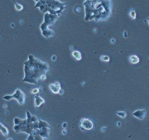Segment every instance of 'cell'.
Segmentation results:
<instances>
[{
  "instance_id": "cell-8",
  "label": "cell",
  "mask_w": 149,
  "mask_h": 140,
  "mask_svg": "<svg viewBox=\"0 0 149 140\" xmlns=\"http://www.w3.org/2000/svg\"><path fill=\"white\" fill-rule=\"evenodd\" d=\"M132 115L138 119L142 120L147 115V111L145 109H139L134 112Z\"/></svg>"
},
{
  "instance_id": "cell-7",
  "label": "cell",
  "mask_w": 149,
  "mask_h": 140,
  "mask_svg": "<svg viewBox=\"0 0 149 140\" xmlns=\"http://www.w3.org/2000/svg\"><path fill=\"white\" fill-rule=\"evenodd\" d=\"M50 128L47 127H42L40 129H37L34 130L42 138H49L50 132Z\"/></svg>"
},
{
  "instance_id": "cell-2",
  "label": "cell",
  "mask_w": 149,
  "mask_h": 140,
  "mask_svg": "<svg viewBox=\"0 0 149 140\" xmlns=\"http://www.w3.org/2000/svg\"><path fill=\"white\" fill-rule=\"evenodd\" d=\"M86 19H102L109 16L111 12V0H85Z\"/></svg>"
},
{
  "instance_id": "cell-6",
  "label": "cell",
  "mask_w": 149,
  "mask_h": 140,
  "mask_svg": "<svg viewBox=\"0 0 149 140\" xmlns=\"http://www.w3.org/2000/svg\"><path fill=\"white\" fill-rule=\"evenodd\" d=\"M94 125L91 120L87 118H83L81 120V127L85 130H92L93 128Z\"/></svg>"
},
{
  "instance_id": "cell-1",
  "label": "cell",
  "mask_w": 149,
  "mask_h": 140,
  "mask_svg": "<svg viewBox=\"0 0 149 140\" xmlns=\"http://www.w3.org/2000/svg\"><path fill=\"white\" fill-rule=\"evenodd\" d=\"M49 69L48 63L30 55L28 60L24 62V77L22 82L37 84L38 80L46 75Z\"/></svg>"
},
{
  "instance_id": "cell-17",
  "label": "cell",
  "mask_w": 149,
  "mask_h": 140,
  "mask_svg": "<svg viewBox=\"0 0 149 140\" xmlns=\"http://www.w3.org/2000/svg\"><path fill=\"white\" fill-rule=\"evenodd\" d=\"M39 92V89L38 88H34L32 90V93L37 94Z\"/></svg>"
},
{
  "instance_id": "cell-19",
  "label": "cell",
  "mask_w": 149,
  "mask_h": 140,
  "mask_svg": "<svg viewBox=\"0 0 149 140\" xmlns=\"http://www.w3.org/2000/svg\"><path fill=\"white\" fill-rule=\"evenodd\" d=\"M120 125H121V122H118V123H117V125H118V126H120Z\"/></svg>"
},
{
  "instance_id": "cell-4",
  "label": "cell",
  "mask_w": 149,
  "mask_h": 140,
  "mask_svg": "<svg viewBox=\"0 0 149 140\" xmlns=\"http://www.w3.org/2000/svg\"><path fill=\"white\" fill-rule=\"evenodd\" d=\"M38 121L32 122L27 118L22 119L15 117L14 120L13 130L16 133L23 132L29 134H32L34 130L38 129Z\"/></svg>"
},
{
  "instance_id": "cell-10",
  "label": "cell",
  "mask_w": 149,
  "mask_h": 140,
  "mask_svg": "<svg viewBox=\"0 0 149 140\" xmlns=\"http://www.w3.org/2000/svg\"><path fill=\"white\" fill-rule=\"evenodd\" d=\"M44 103H45V100L41 97L39 95H36L35 97L34 103H35V105L36 107H40L42 104Z\"/></svg>"
},
{
  "instance_id": "cell-3",
  "label": "cell",
  "mask_w": 149,
  "mask_h": 140,
  "mask_svg": "<svg viewBox=\"0 0 149 140\" xmlns=\"http://www.w3.org/2000/svg\"><path fill=\"white\" fill-rule=\"evenodd\" d=\"M37 3L35 8L39 7L43 13L49 12L53 15L61 14L66 8L67 3H62L58 0H35Z\"/></svg>"
},
{
  "instance_id": "cell-12",
  "label": "cell",
  "mask_w": 149,
  "mask_h": 140,
  "mask_svg": "<svg viewBox=\"0 0 149 140\" xmlns=\"http://www.w3.org/2000/svg\"><path fill=\"white\" fill-rule=\"evenodd\" d=\"M44 127L50 128L51 126L47 122L39 119V121H38V129H40Z\"/></svg>"
},
{
  "instance_id": "cell-9",
  "label": "cell",
  "mask_w": 149,
  "mask_h": 140,
  "mask_svg": "<svg viewBox=\"0 0 149 140\" xmlns=\"http://www.w3.org/2000/svg\"><path fill=\"white\" fill-rule=\"evenodd\" d=\"M49 88L52 92L54 94L59 93L61 89V84L58 82H55L54 83L50 85Z\"/></svg>"
},
{
  "instance_id": "cell-18",
  "label": "cell",
  "mask_w": 149,
  "mask_h": 140,
  "mask_svg": "<svg viewBox=\"0 0 149 140\" xmlns=\"http://www.w3.org/2000/svg\"><path fill=\"white\" fill-rule=\"evenodd\" d=\"M40 79H41L42 80H44L45 79H46V76L45 75H44L42 76L41 77Z\"/></svg>"
},
{
  "instance_id": "cell-13",
  "label": "cell",
  "mask_w": 149,
  "mask_h": 140,
  "mask_svg": "<svg viewBox=\"0 0 149 140\" xmlns=\"http://www.w3.org/2000/svg\"><path fill=\"white\" fill-rule=\"evenodd\" d=\"M130 61L132 64H135L139 62V57L136 55H132L130 57Z\"/></svg>"
},
{
  "instance_id": "cell-11",
  "label": "cell",
  "mask_w": 149,
  "mask_h": 140,
  "mask_svg": "<svg viewBox=\"0 0 149 140\" xmlns=\"http://www.w3.org/2000/svg\"><path fill=\"white\" fill-rule=\"evenodd\" d=\"M0 130H1V132L5 136L8 137L9 134V130L2 123H0Z\"/></svg>"
},
{
  "instance_id": "cell-15",
  "label": "cell",
  "mask_w": 149,
  "mask_h": 140,
  "mask_svg": "<svg viewBox=\"0 0 149 140\" xmlns=\"http://www.w3.org/2000/svg\"><path fill=\"white\" fill-rule=\"evenodd\" d=\"M115 113L119 117H120L121 118H125L127 117V113L123 111H119V112H116Z\"/></svg>"
},
{
  "instance_id": "cell-5",
  "label": "cell",
  "mask_w": 149,
  "mask_h": 140,
  "mask_svg": "<svg viewBox=\"0 0 149 140\" xmlns=\"http://www.w3.org/2000/svg\"><path fill=\"white\" fill-rule=\"evenodd\" d=\"M3 98L6 101H10L12 99H15L18 101L21 105L24 103L26 100V95L20 89H17L12 95L4 96Z\"/></svg>"
},
{
  "instance_id": "cell-14",
  "label": "cell",
  "mask_w": 149,
  "mask_h": 140,
  "mask_svg": "<svg viewBox=\"0 0 149 140\" xmlns=\"http://www.w3.org/2000/svg\"><path fill=\"white\" fill-rule=\"evenodd\" d=\"M72 56L74 57L77 60H80L81 59V53L78 51H74L72 52Z\"/></svg>"
},
{
  "instance_id": "cell-16",
  "label": "cell",
  "mask_w": 149,
  "mask_h": 140,
  "mask_svg": "<svg viewBox=\"0 0 149 140\" xmlns=\"http://www.w3.org/2000/svg\"><path fill=\"white\" fill-rule=\"evenodd\" d=\"M101 59L102 61H104V62H108L109 61V57L107 56H102L101 57Z\"/></svg>"
}]
</instances>
